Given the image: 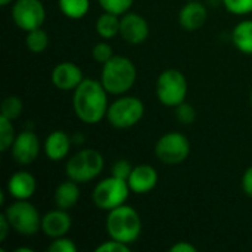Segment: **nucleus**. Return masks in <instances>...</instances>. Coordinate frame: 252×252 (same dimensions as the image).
<instances>
[{"instance_id":"nucleus-25","label":"nucleus","mask_w":252,"mask_h":252,"mask_svg":"<svg viewBox=\"0 0 252 252\" xmlns=\"http://www.w3.org/2000/svg\"><path fill=\"white\" fill-rule=\"evenodd\" d=\"M15 137H16V134H15L12 120L0 115V151L7 152L12 148Z\"/></svg>"},{"instance_id":"nucleus-8","label":"nucleus","mask_w":252,"mask_h":252,"mask_svg":"<svg viewBox=\"0 0 252 252\" xmlns=\"http://www.w3.org/2000/svg\"><path fill=\"white\" fill-rule=\"evenodd\" d=\"M12 226V230L22 236H32L41 232V216L38 210L25 201H15L3 211Z\"/></svg>"},{"instance_id":"nucleus-36","label":"nucleus","mask_w":252,"mask_h":252,"mask_svg":"<svg viewBox=\"0 0 252 252\" xmlns=\"http://www.w3.org/2000/svg\"><path fill=\"white\" fill-rule=\"evenodd\" d=\"M71 139H72V143H74V145H81V143L84 142V137H83V134H81V133H75V134H72V136H71Z\"/></svg>"},{"instance_id":"nucleus-9","label":"nucleus","mask_w":252,"mask_h":252,"mask_svg":"<svg viewBox=\"0 0 252 252\" xmlns=\"http://www.w3.org/2000/svg\"><path fill=\"white\" fill-rule=\"evenodd\" d=\"M155 155L165 165H179L189 158L190 142L180 131H168L157 140Z\"/></svg>"},{"instance_id":"nucleus-1","label":"nucleus","mask_w":252,"mask_h":252,"mask_svg":"<svg viewBox=\"0 0 252 252\" xmlns=\"http://www.w3.org/2000/svg\"><path fill=\"white\" fill-rule=\"evenodd\" d=\"M108 94L109 93L102 86L100 80L84 78L74 90L72 96V108L77 118L89 126L99 124L106 118L109 108Z\"/></svg>"},{"instance_id":"nucleus-38","label":"nucleus","mask_w":252,"mask_h":252,"mask_svg":"<svg viewBox=\"0 0 252 252\" xmlns=\"http://www.w3.org/2000/svg\"><path fill=\"white\" fill-rule=\"evenodd\" d=\"M10 1H12V0H0V4H1V6H7Z\"/></svg>"},{"instance_id":"nucleus-3","label":"nucleus","mask_w":252,"mask_h":252,"mask_svg":"<svg viewBox=\"0 0 252 252\" xmlns=\"http://www.w3.org/2000/svg\"><path fill=\"white\" fill-rule=\"evenodd\" d=\"M106 232L111 239L131 245L142 235V217L130 205L124 204L111 211L106 217Z\"/></svg>"},{"instance_id":"nucleus-11","label":"nucleus","mask_w":252,"mask_h":252,"mask_svg":"<svg viewBox=\"0 0 252 252\" xmlns=\"http://www.w3.org/2000/svg\"><path fill=\"white\" fill-rule=\"evenodd\" d=\"M41 145L38 140V136L32 130H22L16 134L10 152L13 159L19 165H30L32 164L40 154Z\"/></svg>"},{"instance_id":"nucleus-10","label":"nucleus","mask_w":252,"mask_h":252,"mask_svg":"<svg viewBox=\"0 0 252 252\" xmlns=\"http://www.w3.org/2000/svg\"><path fill=\"white\" fill-rule=\"evenodd\" d=\"M10 13L15 25L25 32L41 28L46 21V7L41 0H15Z\"/></svg>"},{"instance_id":"nucleus-5","label":"nucleus","mask_w":252,"mask_h":252,"mask_svg":"<svg viewBox=\"0 0 252 252\" xmlns=\"http://www.w3.org/2000/svg\"><path fill=\"white\" fill-rule=\"evenodd\" d=\"M155 92L158 100L164 106L176 108L180 103L186 102L188 92H189L188 78L182 71L176 68L164 69L157 78Z\"/></svg>"},{"instance_id":"nucleus-17","label":"nucleus","mask_w":252,"mask_h":252,"mask_svg":"<svg viewBox=\"0 0 252 252\" xmlns=\"http://www.w3.org/2000/svg\"><path fill=\"white\" fill-rule=\"evenodd\" d=\"M208 18V10L199 0H188L179 12V24L186 31H198L204 27Z\"/></svg>"},{"instance_id":"nucleus-29","label":"nucleus","mask_w":252,"mask_h":252,"mask_svg":"<svg viewBox=\"0 0 252 252\" xmlns=\"http://www.w3.org/2000/svg\"><path fill=\"white\" fill-rule=\"evenodd\" d=\"M174 109H176V118H177L182 124L190 126V124L195 123V120H196V111H195V108H193L192 105L183 102V103H180L179 106H176Z\"/></svg>"},{"instance_id":"nucleus-15","label":"nucleus","mask_w":252,"mask_h":252,"mask_svg":"<svg viewBox=\"0 0 252 252\" xmlns=\"http://www.w3.org/2000/svg\"><path fill=\"white\" fill-rule=\"evenodd\" d=\"M72 226V219L68 214V210L56 208L44 216H41V232L50 239L65 236Z\"/></svg>"},{"instance_id":"nucleus-2","label":"nucleus","mask_w":252,"mask_h":252,"mask_svg":"<svg viewBox=\"0 0 252 252\" xmlns=\"http://www.w3.org/2000/svg\"><path fill=\"white\" fill-rule=\"evenodd\" d=\"M137 78V69L127 56H114L102 65L100 83L109 94L121 96L131 90Z\"/></svg>"},{"instance_id":"nucleus-32","label":"nucleus","mask_w":252,"mask_h":252,"mask_svg":"<svg viewBox=\"0 0 252 252\" xmlns=\"http://www.w3.org/2000/svg\"><path fill=\"white\" fill-rule=\"evenodd\" d=\"M96 252H128L130 251V245L127 244H123L120 241H115V239H111L109 241H105L102 242L99 247H96Z\"/></svg>"},{"instance_id":"nucleus-37","label":"nucleus","mask_w":252,"mask_h":252,"mask_svg":"<svg viewBox=\"0 0 252 252\" xmlns=\"http://www.w3.org/2000/svg\"><path fill=\"white\" fill-rule=\"evenodd\" d=\"M15 252H34L32 248H27V247H21V248H16Z\"/></svg>"},{"instance_id":"nucleus-31","label":"nucleus","mask_w":252,"mask_h":252,"mask_svg":"<svg viewBox=\"0 0 252 252\" xmlns=\"http://www.w3.org/2000/svg\"><path fill=\"white\" fill-rule=\"evenodd\" d=\"M131 170H133V165L127 159H118L114 162V165L111 168V174L115 177H120L123 180H128Z\"/></svg>"},{"instance_id":"nucleus-30","label":"nucleus","mask_w":252,"mask_h":252,"mask_svg":"<svg viewBox=\"0 0 252 252\" xmlns=\"http://www.w3.org/2000/svg\"><path fill=\"white\" fill-rule=\"evenodd\" d=\"M47 251L49 252H77L78 251V247L75 245V242L69 238H65V236H61V238H56L53 239L49 247H47Z\"/></svg>"},{"instance_id":"nucleus-20","label":"nucleus","mask_w":252,"mask_h":252,"mask_svg":"<svg viewBox=\"0 0 252 252\" xmlns=\"http://www.w3.org/2000/svg\"><path fill=\"white\" fill-rule=\"evenodd\" d=\"M232 43L241 53L252 55V19H244L235 25Z\"/></svg>"},{"instance_id":"nucleus-13","label":"nucleus","mask_w":252,"mask_h":252,"mask_svg":"<svg viewBox=\"0 0 252 252\" xmlns=\"http://www.w3.org/2000/svg\"><path fill=\"white\" fill-rule=\"evenodd\" d=\"M50 80L58 90L74 92L84 80V74L83 69L75 62L63 61L55 65V68L52 69Z\"/></svg>"},{"instance_id":"nucleus-19","label":"nucleus","mask_w":252,"mask_h":252,"mask_svg":"<svg viewBox=\"0 0 252 252\" xmlns=\"http://www.w3.org/2000/svg\"><path fill=\"white\" fill-rule=\"evenodd\" d=\"M80 183L68 179L65 182H62L61 185L56 186L55 193H53V201L56 208H62V210H71L77 205L78 199H80Z\"/></svg>"},{"instance_id":"nucleus-21","label":"nucleus","mask_w":252,"mask_h":252,"mask_svg":"<svg viewBox=\"0 0 252 252\" xmlns=\"http://www.w3.org/2000/svg\"><path fill=\"white\" fill-rule=\"evenodd\" d=\"M120 25L121 16L103 10V13H100L96 19V32L103 40H111L120 35Z\"/></svg>"},{"instance_id":"nucleus-27","label":"nucleus","mask_w":252,"mask_h":252,"mask_svg":"<svg viewBox=\"0 0 252 252\" xmlns=\"http://www.w3.org/2000/svg\"><path fill=\"white\" fill-rule=\"evenodd\" d=\"M114 55V49L109 43L106 41H99L93 46L92 49V58L97 62V63H106L109 59H112Z\"/></svg>"},{"instance_id":"nucleus-35","label":"nucleus","mask_w":252,"mask_h":252,"mask_svg":"<svg viewBox=\"0 0 252 252\" xmlns=\"http://www.w3.org/2000/svg\"><path fill=\"white\" fill-rule=\"evenodd\" d=\"M196 247H193L192 244L186 242V241H180L177 244H174L171 248H170V252H196Z\"/></svg>"},{"instance_id":"nucleus-22","label":"nucleus","mask_w":252,"mask_h":252,"mask_svg":"<svg viewBox=\"0 0 252 252\" xmlns=\"http://www.w3.org/2000/svg\"><path fill=\"white\" fill-rule=\"evenodd\" d=\"M59 10L69 19H81L90 10V0H58Z\"/></svg>"},{"instance_id":"nucleus-18","label":"nucleus","mask_w":252,"mask_h":252,"mask_svg":"<svg viewBox=\"0 0 252 252\" xmlns=\"http://www.w3.org/2000/svg\"><path fill=\"white\" fill-rule=\"evenodd\" d=\"M72 139L68 133H65L63 130H53L44 140L43 143V149L46 157L53 161H62L65 159L69 152H71V146H72Z\"/></svg>"},{"instance_id":"nucleus-12","label":"nucleus","mask_w":252,"mask_h":252,"mask_svg":"<svg viewBox=\"0 0 252 252\" xmlns=\"http://www.w3.org/2000/svg\"><path fill=\"white\" fill-rule=\"evenodd\" d=\"M120 35L128 44H142L149 37V24L140 13L128 10L121 15Z\"/></svg>"},{"instance_id":"nucleus-4","label":"nucleus","mask_w":252,"mask_h":252,"mask_svg":"<svg viewBox=\"0 0 252 252\" xmlns=\"http://www.w3.org/2000/svg\"><path fill=\"white\" fill-rule=\"evenodd\" d=\"M105 167L103 155L92 148H86L74 154L65 165V174L68 179L77 183H89L94 180Z\"/></svg>"},{"instance_id":"nucleus-16","label":"nucleus","mask_w":252,"mask_h":252,"mask_svg":"<svg viewBox=\"0 0 252 252\" xmlns=\"http://www.w3.org/2000/svg\"><path fill=\"white\" fill-rule=\"evenodd\" d=\"M6 189L15 201H25L35 193L37 179L30 171H16L9 177Z\"/></svg>"},{"instance_id":"nucleus-24","label":"nucleus","mask_w":252,"mask_h":252,"mask_svg":"<svg viewBox=\"0 0 252 252\" xmlns=\"http://www.w3.org/2000/svg\"><path fill=\"white\" fill-rule=\"evenodd\" d=\"M22 109H24V103H22L21 97L12 94V96H7L3 99L1 106H0V115L13 121L21 117Z\"/></svg>"},{"instance_id":"nucleus-6","label":"nucleus","mask_w":252,"mask_h":252,"mask_svg":"<svg viewBox=\"0 0 252 252\" xmlns=\"http://www.w3.org/2000/svg\"><path fill=\"white\" fill-rule=\"evenodd\" d=\"M143 115H145V105L139 97L121 94L118 96V99L109 103L106 120L114 128L127 130L139 124Z\"/></svg>"},{"instance_id":"nucleus-28","label":"nucleus","mask_w":252,"mask_h":252,"mask_svg":"<svg viewBox=\"0 0 252 252\" xmlns=\"http://www.w3.org/2000/svg\"><path fill=\"white\" fill-rule=\"evenodd\" d=\"M224 7L233 15L252 13V0H221Z\"/></svg>"},{"instance_id":"nucleus-23","label":"nucleus","mask_w":252,"mask_h":252,"mask_svg":"<svg viewBox=\"0 0 252 252\" xmlns=\"http://www.w3.org/2000/svg\"><path fill=\"white\" fill-rule=\"evenodd\" d=\"M49 43H50L49 34L43 28H35L27 32L25 44L31 53H35V55L43 53L49 47Z\"/></svg>"},{"instance_id":"nucleus-33","label":"nucleus","mask_w":252,"mask_h":252,"mask_svg":"<svg viewBox=\"0 0 252 252\" xmlns=\"http://www.w3.org/2000/svg\"><path fill=\"white\" fill-rule=\"evenodd\" d=\"M241 185H242L244 193H245L248 198H252V165L251 167H248V168L244 171Z\"/></svg>"},{"instance_id":"nucleus-34","label":"nucleus","mask_w":252,"mask_h":252,"mask_svg":"<svg viewBox=\"0 0 252 252\" xmlns=\"http://www.w3.org/2000/svg\"><path fill=\"white\" fill-rule=\"evenodd\" d=\"M10 230H12V226H10L6 214L1 213L0 214V242H4L6 241V238H7V235H9Z\"/></svg>"},{"instance_id":"nucleus-7","label":"nucleus","mask_w":252,"mask_h":252,"mask_svg":"<svg viewBox=\"0 0 252 252\" xmlns=\"http://www.w3.org/2000/svg\"><path fill=\"white\" fill-rule=\"evenodd\" d=\"M130 192L131 190L127 180L111 174L94 186L92 192V201L99 210L111 211L120 205H124L130 196Z\"/></svg>"},{"instance_id":"nucleus-14","label":"nucleus","mask_w":252,"mask_h":252,"mask_svg":"<svg viewBox=\"0 0 252 252\" xmlns=\"http://www.w3.org/2000/svg\"><path fill=\"white\" fill-rule=\"evenodd\" d=\"M158 180H159L158 171L151 164H139L133 167L127 183L133 193L145 195L157 188Z\"/></svg>"},{"instance_id":"nucleus-39","label":"nucleus","mask_w":252,"mask_h":252,"mask_svg":"<svg viewBox=\"0 0 252 252\" xmlns=\"http://www.w3.org/2000/svg\"><path fill=\"white\" fill-rule=\"evenodd\" d=\"M251 103H252V93H251Z\"/></svg>"},{"instance_id":"nucleus-26","label":"nucleus","mask_w":252,"mask_h":252,"mask_svg":"<svg viewBox=\"0 0 252 252\" xmlns=\"http://www.w3.org/2000/svg\"><path fill=\"white\" fill-rule=\"evenodd\" d=\"M97 1L105 12H111L121 16L131 9L134 0H97Z\"/></svg>"}]
</instances>
